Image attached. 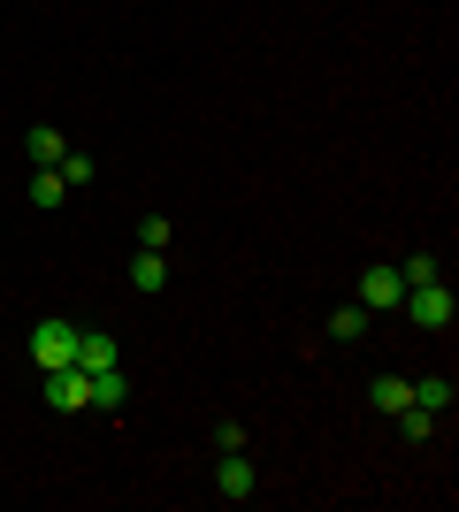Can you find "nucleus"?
I'll return each mask as SVG.
<instances>
[{
    "label": "nucleus",
    "instance_id": "9d476101",
    "mask_svg": "<svg viewBox=\"0 0 459 512\" xmlns=\"http://www.w3.org/2000/svg\"><path fill=\"white\" fill-rule=\"evenodd\" d=\"M437 428H444V413H429V406H406V413H398V436H414V444H429Z\"/></svg>",
    "mask_w": 459,
    "mask_h": 512
},
{
    "label": "nucleus",
    "instance_id": "7ed1b4c3",
    "mask_svg": "<svg viewBox=\"0 0 459 512\" xmlns=\"http://www.w3.org/2000/svg\"><path fill=\"white\" fill-rule=\"evenodd\" d=\"M46 406L54 413H85L92 406V375L85 367H46Z\"/></svg>",
    "mask_w": 459,
    "mask_h": 512
},
{
    "label": "nucleus",
    "instance_id": "39448f33",
    "mask_svg": "<svg viewBox=\"0 0 459 512\" xmlns=\"http://www.w3.org/2000/svg\"><path fill=\"white\" fill-rule=\"evenodd\" d=\"M398 299H406V276H398V268H383V260H375L368 276H360V306H368V314H391Z\"/></svg>",
    "mask_w": 459,
    "mask_h": 512
},
{
    "label": "nucleus",
    "instance_id": "20e7f679",
    "mask_svg": "<svg viewBox=\"0 0 459 512\" xmlns=\"http://www.w3.org/2000/svg\"><path fill=\"white\" fill-rule=\"evenodd\" d=\"M215 490L230 497V505H245V497L261 490V467H253L245 451H222V467H215Z\"/></svg>",
    "mask_w": 459,
    "mask_h": 512
},
{
    "label": "nucleus",
    "instance_id": "f8f14e48",
    "mask_svg": "<svg viewBox=\"0 0 459 512\" xmlns=\"http://www.w3.org/2000/svg\"><path fill=\"white\" fill-rule=\"evenodd\" d=\"M62 199H69L62 169H39V176H31V207H62Z\"/></svg>",
    "mask_w": 459,
    "mask_h": 512
},
{
    "label": "nucleus",
    "instance_id": "9b49d317",
    "mask_svg": "<svg viewBox=\"0 0 459 512\" xmlns=\"http://www.w3.org/2000/svg\"><path fill=\"white\" fill-rule=\"evenodd\" d=\"M23 146H31V161H39V169H54V161H62V153H69V146H62V130H46V123L31 130Z\"/></svg>",
    "mask_w": 459,
    "mask_h": 512
},
{
    "label": "nucleus",
    "instance_id": "f257e3e1",
    "mask_svg": "<svg viewBox=\"0 0 459 512\" xmlns=\"http://www.w3.org/2000/svg\"><path fill=\"white\" fill-rule=\"evenodd\" d=\"M31 360H39V367H69V360H77V321L46 314L39 329H31Z\"/></svg>",
    "mask_w": 459,
    "mask_h": 512
},
{
    "label": "nucleus",
    "instance_id": "0eeeda50",
    "mask_svg": "<svg viewBox=\"0 0 459 512\" xmlns=\"http://www.w3.org/2000/svg\"><path fill=\"white\" fill-rule=\"evenodd\" d=\"M123 398H131V375H123V367H100V375H92V406L123 413Z\"/></svg>",
    "mask_w": 459,
    "mask_h": 512
},
{
    "label": "nucleus",
    "instance_id": "2eb2a0df",
    "mask_svg": "<svg viewBox=\"0 0 459 512\" xmlns=\"http://www.w3.org/2000/svg\"><path fill=\"white\" fill-rule=\"evenodd\" d=\"M398 276H406V291H414V283H437V260H429V253H406V260H398Z\"/></svg>",
    "mask_w": 459,
    "mask_h": 512
},
{
    "label": "nucleus",
    "instance_id": "4468645a",
    "mask_svg": "<svg viewBox=\"0 0 459 512\" xmlns=\"http://www.w3.org/2000/svg\"><path fill=\"white\" fill-rule=\"evenodd\" d=\"M360 329H368V306H337V314H329V337L337 344H352Z\"/></svg>",
    "mask_w": 459,
    "mask_h": 512
},
{
    "label": "nucleus",
    "instance_id": "ddd939ff",
    "mask_svg": "<svg viewBox=\"0 0 459 512\" xmlns=\"http://www.w3.org/2000/svg\"><path fill=\"white\" fill-rule=\"evenodd\" d=\"M131 283H138V291H146V299H153V291L169 283V268H161V253H138V260H131Z\"/></svg>",
    "mask_w": 459,
    "mask_h": 512
},
{
    "label": "nucleus",
    "instance_id": "f03ea898",
    "mask_svg": "<svg viewBox=\"0 0 459 512\" xmlns=\"http://www.w3.org/2000/svg\"><path fill=\"white\" fill-rule=\"evenodd\" d=\"M398 306H406V321H414V329H452V314H459L444 283H414V291H406Z\"/></svg>",
    "mask_w": 459,
    "mask_h": 512
},
{
    "label": "nucleus",
    "instance_id": "dca6fc26",
    "mask_svg": "<svg viewBox=\"0 0 459 512\" xmlns=\"http://www.w3.org/2000/svg\"><path fill=\"white\" fill-rule=\"evenodd\" d=\"M138 245H146V253H161V245H169V214H146V222H138Z\"/></svg>",
    "mask_w": 459,
    "mask_h": 512
},
{
    "label": "nucleus",
    "instance_id": "1a4fd4ad",
    "mask_svg": "<svg viewBox=\"0 0 459 512\" xmlns=\"http://www.w3.org/2000/svg\"><path fill=\"white\" fill-rule=\"evenodd\" d=\"M414 390V406H429V413H452V375H421V383H406Z\"/></svg>",
    "mask_w": 459,
    "mask_h": 512
},
{
    "label": "nucleus",
    "instance_id": "423d86ee",
    "mask_svg": "<svg viewBox=\"0 0 459 512\" xmlns=\"http://www.w3.org/2000/svg\"><path fill=\"white\" fill-rule=\"evenodd\" d=\"M69 367H85V375H100V367H123V352H115L108 329H77V360Z\"/></svg>",
    "mask_w": 459,
    "mask_h": 512
},
{
    "label": "nucleus",
    "instance_id": "f3484780",
    "mask_svg": "<svg viewBox=\"0 0 459 512\" xmlns=\"http://www.w3.org/2000/svg\"><path fill=\"white\" fill-rule=\"evenodd\" d=\"M54 169H62V184H92V153H62Z\"/></svg>",
    "mask_w": 459,
    "mask_h": 512
},
{
    "label": "nucleus",
    "instance_id": "6e6552de",
    "mask_svg": "<svg viewBox=\"0 0 459 512\" xmlns=\"http://www.w3.org/2000/svg\"><path fill=\"white\" fill-rule=\"evenodd\" d=\"M368 398H375V413H383V421H398V413L414 406V390H406V375H375V390H368Z\"/></svg>",
    "mask_w": 459,
    "mask_h": 512
}]
</instances>
